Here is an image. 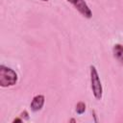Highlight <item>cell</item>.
Returning a JSON list of instances; mask_svg holds the SVG:
<instances>
[{
	"mask_svg": "<svg viewBox=\"0 0 123 123\" xmlns=\"http://www.w3.org/2000/svg\"><path fill=\"white\" fill-rule=\"evenodd\" d=\"M44 102H45V97L42 95V94H37L36 95L32 102H31V105H30V108L32 110V111L34 112H37L38 111H40L44 105Z\"/></svg>",
	"mask_w": 123,
	"mask_h": 123,
	"instance_id": "277c9868",
	"label": "cell"
},
{
	"mask_svg": "<svg viewBox=\"0 0 123 123\" xmlns=\"http://www.w3.org/2000/svg\"><path fill=\"white\" fill-rule=\"evenodd\" d=\"M67 2H69L71 5H73V7L86 18H90L92 16V12L89 9V7L87 6V4L86 3L85 0H66Z\"/></svg>",
	"mask_w": 123,
	"mask_h": 123,
	"instance_id": "3957f363",
	"label": "cell"
},
{
	"mask_svg": "<svg viewBox=\"0 0 123 123\" xmlns=\"http://www.w3.org/2000/svg\"><path fill=\"white\" fill-rule=\"evenodd\" d=\"M21 121H22V118L19 116V117H17V118H15V119H13V121H12V122H13V123H15V122H21Z\"/></svg>",
	"mask_w": 123,
	"mask_h": 123,
	"instance_id": "ba28073f",
	"label": "cell"
},
{
	"mask_svg": "<svg viewBox=\"0 0 123 123\" xmlns=\"http://www.w3.org/2000/svg\"><path fill=\"white\" fill-rule=\"evenodd\" d=\"M19 116H20L21 118H23V119H26V120L29 119V114H28V111H23L20 113Z\"/></svg>",
	"mask_w": 123,
	"mask_h": 123,
	"instance_id": "52a82bcc",
	"label": "cell"
},
{
	"mask_svg": "<svg viewBox=\"0 0 123 123\" xmlns=\"http://www.w3.org/2000/svg\"><path fill=\"white\" fill-rule=\"evenodd\" d=\"M112 54L115 60L123 66V45L116 43L112 47Z\"/></svg>",
	"mask_w": 123,
	"mask_h": 123,
	"instance_id": "5b68a950",
	"label": "cell"
},
{
	"mask_svg": "<svg viewBox=\"0 0 123 123\" xmlns=\"http://www.w3.org/2000/svg\"><path fill=\"white\" fill-rule=\"evenodd\" d=\"M75 121H76V120H75L74 118H71V119H70V122H75Z\"/></svg>",
	"mask_w": 123,
	"mask_h": 123,
	"instance_id": "9c48e42d",
	"label": "cell"
},
{
	"mask_svg": "<svg viewBox=\"0 0 123 123\" xmlns=\"http://www.w3.org/2000/svg\"><path fill=\"white\" fill-rule=\"evenodd\" d=\"M86 111V104L84 102H78L76 104V112L78 114H83Z\"/></svg>",
	"mask_w": 123,
	"mask_h": 123,
	"instance_id": "8992f818",
	"label": "cell"
},
{
	"mask_svg": "<svg viewBox=\"0 0 123 123\" xmlns=\"http://www.w3.org/2000/svg\"><path fill=\"white\" fill-rule=\"evenodd\" d=\"M17 80L18 76L13 69L3 64L0 65V86H12L17 83Z\"/></svg>",
	"mask_w": 123,
	"mask_h": 123,
	"instance_id": "6da1fadb",
	"label": "cell"
},
{
	"mask_svg": "<svg viewBox=\"0 0 123 123\" xmlns=\"http://www.w3.org/2000/svg\"><path fill=\"white\" fill-rule=\"evenodd\" d=\"M89 68H90V86H91L92 93L97 100H101L103 95V88H102L100 77L94 65H90Z\"/></svg>",
	"mask_w": 123,
	"mask_h": 123,
	"instance_id": "7a4b0ae2",
	"label": "cell"
},
{
	"mask_svg": "<svg viewBox=\"0 0 123 123\" xmlns=\"http://www.w3.org/2000/svg\"><path fill=\"white\" fill-rule=\"evenodd\" d=\"M40 1H43V2H48L49 0H40Z\"/></svg>",
	"mask_w": 123,
	"mask_h": 123,
	"instance_id": "30bf717a",
	"label": "cell"
}]
</instances>
